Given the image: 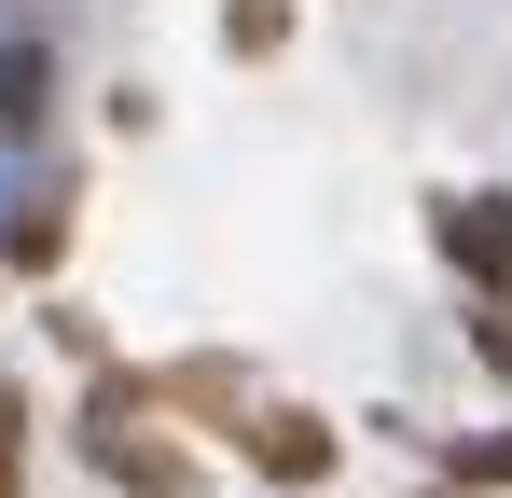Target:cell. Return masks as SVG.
Segmentation results:
<instances>
[{"label": "cell", "mask_w": 512, "mask_h": 498, "mask_svg": "<svg viewBox=\"0 0 512 498\" xmlns=\"http://www.w3.org/2000/svg\"><path fill=\"white\" fill-rule=\"evenodd\" d=\"M443 249H457L485 291H512V208L499 194H443Z\"/></svg>", "instance_id": "obj_1"}, {"label": "cell", "mask_w": 512, "mask_h": 498, "mask_svg": "<svg viewBox=\"0 0 512 498\" xmlns=\"http://www.w3.org/2000/svg\"><path fill=\"white\" fill-rule=\"evenodd\" d=\"M28 125H42V56L0 42V139H28Z\"/></svg>", "instance_id": "obj_2"}, {"label": "cell", "mask_w": 512, "mask_h": 498, "mask_svg": "<svg viewBox=\"0 0 512 498\" xmlns=\"http://www.w3.org/2000/svg\"><path fill=\"white\" fill-rule=\"evenodd\" d=\"M0 498H14V388H0Z\"/></svg>", "instance_id": "obj_3"}]
</instances>
